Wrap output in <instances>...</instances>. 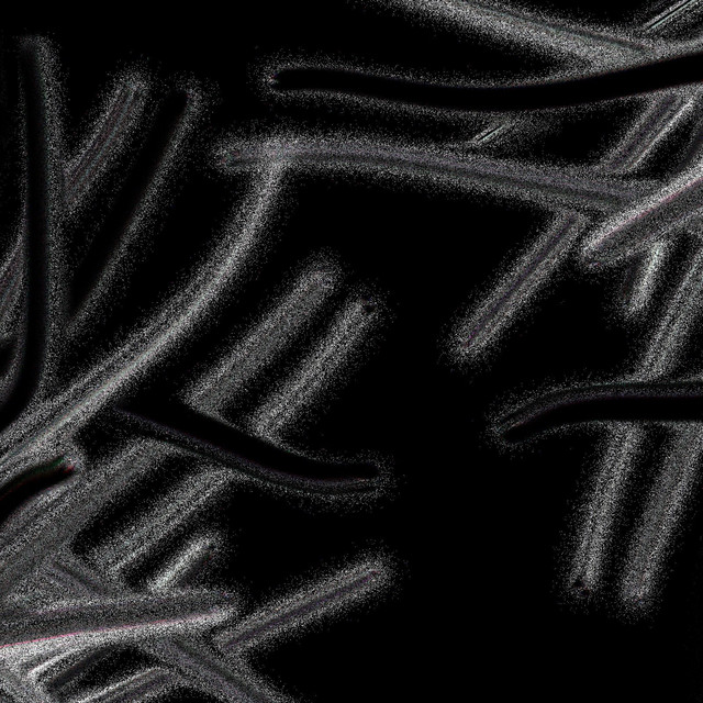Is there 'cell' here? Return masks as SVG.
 I'll return each mask as SVG.
<instances>
[{
  "label": "cell",
  "instance_id": "obj_1",
  "mask_svg": "<svg viewBox=\"0 0 703 703\" xmlns=\"http://www.w3.org/2000/svg\"><path fill=\"white\" fill-rule=\"evenodd\" d=\"M238 596L225 590H134L97 600L1 599V661L40 682L75 654L99 645L136 646L169 633H193L232 618Z\"/></svg>",
  "mask_w": 703,
  "mask_h": 703
},
{
  "label": "cell",
  "instance_id": "obj_2",
  "mask_svg": "<svg viewBox=\"0 0 703 703\" xmlns=\"http://www.w3.org/2000/svg\"><path fill=\"white\" fill-rule=\"evenodd\" d=\"M702 376L625 378L572 383L532 394L493 421L498 443L514 448L583 426L656 424L673 429L702 423Z\"/></svg>",
  "mask_w": 703,
  "mask_h": 703
},
{
  "label": "cell",
  "instance_id": "obj_3",
  "mask_svg": "<svg viewBox=\"0 0 703 703\" xmlns=\"http://www.w3.org/2000/svg\"><path fill=\"white\" fill-rule=\"evenodd\" d=\"M276 190L257 181L207 258L136 330L113 349L124 376L140 380L211 312L242 272Z\"/></svg>",
  "mask_w": 703,
  "mask_h": 703
},
{
  "label": "cell",
  "instance_id": "obj_4",
  "mask_svg": "<svg viewBox=\"0 0 703 703\" xmlns=\"http://www.w3.org/2000/svg\"><path fill=\"white\" fill-rule=\"evenodd\" d=\"M190 454L169 443L136 439L88 470L82 484L45 521L1 553V598L21 589L51 560L70 548L76 536L107 504L166 457Z\"/></svg>",
  "mask_w": 703,
  "mask_h": 703
},
{
  "label": "cell",
  "instance_id": "obj_5",
  "mask_svg": "<svg viewBox=\"0 0 703 703\" xmlns=\"http://www.w3.org/2000/svg\"><path fill=\"white\" fill-rule=\"evenodd\" d=\"M338 268L321 259L310 265L278 303L185 393V401L213 416L261 372L294 338L333 292Z\"/></svg>",
  "mask_w": 703,
  "mask_h": 703
},
{
  "label": "cell",
  "instance_id": "obj_6",
  "mask_svg": "<svg viewBox=\"0 0 703 703\" xmlns=\"http://www.w3.org/2000/svg\"><path fill=\"white\" fill-rule=\"evenodd\" d=\"M674 431L621 570L618 599L631 612H640L651 602L702 450V423Z\"/></svg>",
  "mask_w": 703,
  "mask_h": 703
},
{
  "label": "cell",
  "instance_id": "obj_7",
  "mask_svg": "<svg viewBox=\"0 0 703 703\" xmlns=\"http://www.w3.org/2000/svg\"><path fill=\"white\" fill-rule=\"evenodd\" d=\"M702 161L656 192L618 212L582 244L579 261L596 269L637 255L679 228L701 237Z\"/></svg>",
  "mask_w": 703,
  "mask_h": 703
},
{
  "label": "cell",
  "instance_id": "obj_8",
  "mask_svg": "<svg viewBox=\"0 0 703 703\" xmlns=\"http://www.w3.org/2000/svg\"><path fill=\"white\" fill-rule=\"evenodd\" d=\"M381 313L371 294L352 299L295 371L253 414L250 429L280 443L283 432L334 379Z\"/></svg>",
  "mask_w": 703,
  "mask_h": 703
},
{
  "label": "cell",
  "instance_id": "obj_9",
  "mask_svg": "<svg viewBox=\"0 0 703 703\" xmlns=\"http://www.w3.org/2000/svg\"><path fill=\"white\" fill-rule=\"evenodd\" d=\"M574 210H561L538 241L504 276L456 332L451 350L461 360L482 353L568 253L587 224Z\"/></svg>",
  "mask_w": 703,
  "mask_h": 703
},
{
  "label": "cell",
  "instance_id": "obj_10",
  "mask_svg": "<svg viewBox=\"0 0 703 703\" xmlns=\"http://www.w3.org/2000/svg\"><path fill=\"white\" fill-rule=\"evenodd\" d=\"M148 91V79L141 70L123 71L79 148L65 157L62 168L65 220L77 215L122 152L145 109Z\"/></svg>",
  "mask_w": 703,
  "mask_h": 703
},
{
  "label": "cell",
  "instance_id": "obj_11",
  "mask_svg": "<svg viewBox=\"0 0 703 703\" xmlns=\"http://www.w3.org/2000/svg\"><path fill=\"white\" fill-rule=\"evenodd\" d=\"M249 477L225 467H207L183 480L156 505L93 550L91 565L114 580L136 567L166 537L207 505L231 482Z\"/></svg>",
  "mask_w": 703,
  "mask_h": 703
},
{
  "label": "cell",
  "instance_id": "obj_12",
  "mask_svg": "<svg viewBox=\"0 0 703 703\" xmlns=\"http://www.w3.org/2000/svg\"><path fill=\"white\" fill-rule=\"evenodd\" d=\"M384 578L382 567L366 563L337 576L250 616L214 638L224 655L242 652L265 639L305 623L378 587Z\"/></svg>",
  "mask_w": 703,
  "mask_h": 703
},
{
  "label": "cell",
  "instance_id": "obj_13",
  "mask_svg": "<svg viewBox=\"0 0 703 703\" xmlns=\"http://www.w3.org/2000/svg\"><path fill=\"white\" fill-rule=\"evenodd\" d=\"M136 647L179 668L202 691L234 702H280L286 699L258 680L239 657L214 652L193 633H169Z\"/></svg>",
  "mask_w": 703,
  "mask_h": 703
},
{
  "label": "cell",
  "instance_id": "obj_14",
  "mask_svg": "<svg viewBox=\"0 0 703 703\" xmlns=\"http://www.w3.org/2000/svg\"><path fill=\"white\" fill-rule=\"evenodd\" d=\"M701 85L672 88L650 96L645 110L622 141L600 164L582 169L604 177L634 170L695 102L701 100Z\"/></svg>",
  "mask_w": 703,
  "mask_h": 703
},
{
  "label": "cell",
  "instance_id": "obj_15",
  "mask_svg": "<svg viewBox=\"0 0 703 703\" xmlns=\"http://www.w3.org/2000/svg\"><path fill=\"white\" fill-rule=\"evenodd\" d=\"M20 211L15 232L0 270V336L4 342L16 331L27 303L30 238V170L25 113L20 114Z\"/></svg>",
  "mask_w": 703,
  "mask_h": 703
},
{
  "label": "cell",
  "instance_id": "obj_16",
  "mask_svg": "<svg viewBox=\"0 0 703 703\" xmlns=\"http://www.w3.org/2000/svg\"><path fill=\"white\" fill-rule=\"evenodd\" d=\"M702 279V249L699 248L670 299L633 376L639 378L663 377L672 366L701 308Z\"/></svg>",
  "mask_w": 703,
  "mask_h": 703
},
{
  "label": "cell",
  "instance_id": "obj_17",
  "mask_svg": "<svg viewBox=\"0 0 703 703\" xmlns=\"http://www.w3.org/2000/svg\"><path fill=\"white\" fill-rule=\"evenodd\" d=\"M90 565L67 548L12 594L40 601H81L122 596L135 590Z\"/></svg>",
  "mask_w": 703,
  "mask_h": 703
},
{
  "label": "cell",
  "instance_id": "obj_18",
  "mask_svg": "<svg viewBox=\"0 0 703 703\" xmlns=\"http://www.w3.org/2000/svg\"><path fill=\"white\" fill-rule=\"evenodd\" d=\"M179 150V147L176 145H168L163 150L148 185L146 186L120 241L81 306L75 314L74 319L78 325L86 326L92 320L96 312L103 303L104 298L111 291L113 282L121 274L122 265L129 255L131 246L134 244L156 204Z\"/></svg>",
  "mask_w": 703,
  "mask_h": 703
},
{
  "label": "cell",
  "instance_id": "obj_19",
  "mask_svg": "<svg viewBox=\"0 0 703 703\" xmlns=\"http://www.w3.org/2000/svg\"><path fill=\"white\" fill-rule=\"evenodd\" d=\"M192 687L197 683L174 668L153 667L119 680L112 684L81 693L71 702H143L175 687Z\"/></svg>",
  "mask_w": 703,
  "mask_h": 703
},
{
  "label": "cell",
  "instance_id": "obj_20",
  "mask_svg": "<svg viewBox=\"0 0 703 703\" xmlns=\"http://www.w3.org/2000/svg\"><path fill=\"white\" fill-rule=\"evenodd\" d=\"M669 242L660 239L638 257L625 271L617 293V303L626 317L639 315L648 305Z\"/></svg>",
  "mask_w": 703,
  "mask_h": 703
},
{
  "label": "cell",
  "instance_id": "obj_21",
  "mask_svg": "<svg viewBox=\"0 0 703 703\" xmlns=\"http://www.w3.org/2000/svg\"><path fill=\"white\" fill-rule=\"evenodd\" d=\"M223 539L219 533L208 532L193 538L186 548L157 576L148 590L180 589L179 583L209 568L219 557Z\"/></svg>",
  "mask_w": 703,
  "mask_h": 703
},
{
  "label": "cell",
  "instance_id": "obj_22",
  "mask_svg": "<svg viewBox=\"0 0 703 703\" xmlns=\"http://www.w3.org/2000/svg\"><path fill=\"white\" fill-rule=\"evenodd\" d=\"M123 648L120 645H99L86 648L47 672L40 683L52 701H57L59 694L67 692L99 663Z\"/></svg>",
  "mask_w": 703,
  "mask_h": 703
},
{
  "label": "cell",
  "instance_id": "obj_23",
  "mask_svg": "<svg viewBox=\"0 0 703 703\" xmlns=\"http://www.w3.org/2000/svg\"><path fill=\"white\" fill-rule=\"evenodd\" d=\"M1 688L7 694L22 702H53L41 683L26 678L12 665L1 661Z\"/></svg>",
  "mask_w": 703,
  "mask_h": 703
}]
</instances>
